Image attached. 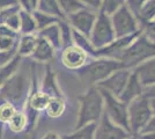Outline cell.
Returning a JSON list of instances; mask_svg holds the SVG:
<instances>
[{
	"mask_svg": "<svg viewBox=\"0 0 155 139\" xmlns=\"http://www.w3.org/2000/svg\"><path fill=\"white\" fill-rule=\"evenodd\" d=\"M148 99H149V107H150L152 115L155 116V98H148Z\"/></svg>",
	"mask_w": 155,
	"mask_h": 139,
	"instance_id": "ee69618b",
	"label": "cell"
},
{
	"mask_svg": "<svg viewBox=\"0 0 155 139\" xmlns=\"http://www.w3.org/2000/svg\"><path fill=\"white\" fill-rule=\"evenodd\" d=\"M37 9L43 12V13L50 14V15L57 18V19H60V20L66 19V16L59 7L57 0H38L37 1Z\"/></svg>",
	"mask_w": 155,
	"mask_h": 139,
	"instance_id": "e0dca14e",
	"label": "cell"
},
{
	"mask_svg": "<svg viewBox=\"0 0 155 139\" xmlns=\"http://www.w3.org/2000/svg\"><path fill=\"white\" fill-rule=\"evenodd\" d=\"M87 60V53L75 45L66 46L63 50L61 63L66 68L70 70H80L84 66Z\"/></svg>",
	"mask_w": 155,
	"mask_h": 139,
	"instance_id": "7c38bea8",
	"label": "cell"
},
{
	"mask_svg": "<svg viewBox=\"0 0 155 139\" xmlns=\"http://www.w3.org/2000/svg\"><path fill=\"white\" fill-rule=\"evenodd\" d=\"M139 139H155V133H140Z\"/></svg>",
	"mask_w": 155,
	"mask_h": 139,
	"instance_id": "7bdbcfd3",
	"label": "cell"
},
{
	"mask_svg": "<svg viewBox=\"0 0 155 139\" xmlns=\"http://www.w3.org/2000/svg\"><path fill=\"white\" fill-rule=\"evenodd\" d=\"M137 19L140 23L155 20V0H147L137 14Z\"/></svg>",
	"mask_w": 155,
	"mask_h": 139,
	"instance_id": "d4e9b609",
	"label": "cell"
},
{
	"mask_svg": "<svg viewBox=\"0 0 155 139\" xmlns=\"http://www.w3.org/2000/svg\"><path fill=\"white\" fill-rule=\"evenodd\" d=\"M27 122H28V118H27V116L25 114L16 113L12 117V119L9 121V129L13 132L19 133L26 127Z\"/></svg>",
	"mask_w": 155,
	"mask_h": 139,
	"instance_id": "f546056e",
	"label": "cell"
},
{
	"mask_svg": "<svg viewBox=\"0 0 155 139\" xmlns=\"http://www.w3.org/2000/svg\"><path fill=\"white\" fill-rule=\"evenodd\" d=\"M129 137V132L126 130L116 125L108 117V115L103 113L98 125H96L94 139H127Z\"/></svg>",
	"mask_w": 155,
	"mask_h": 139,
	"instance_id": "8fae6325",
	"label": "cell"
},
{
	"mask_svg": "<svg viewBox=\"0 0 155 139\" xmlns=\"http://www.w3.org/2000/svg\"><path fill=\"white\" fill-rule=\"evenodd\" d=\"M79 115H78L77 129H80L102 117L104 113V100L100 89L96 86H91L84 95L79 96Z\"/></svg>",
	"mask_w": 155,
	"mask_h": 139,
	"instance_id": "6da1fadb",
	"label": "cell"
},
{
	"mask_svg": "<svg viewBox=\"0 0 155 139\" xmlns=\"http://www.w3.org/2000/svg\"><path fill=\"white\" fill-rule=\"evenodd\" d=\"M21 64V57L16 55L11 61H8L6 65L0 67V86H2L9 78H12L16 71L19 70V66Z\"/></svg>",
	"mask_w": 155,
	"mask_h": 139,
	"instance_id": "d6986e66",
	"label": "cell"
},
{
	"mask_svg": "<svg viewBox=\"0 0 155 139\" xmlns=\"http://www.w3.org/2000/svg\"><path fill=\"white\" fill-rule=\"evenodd\" d=\"M56 49L46 40L37 36V45L31 57L37 61H49L53 59Z\"/></svg>",
	"mask_w": 155,
	"mask_h": 139,
	"instance_id": "9a60e30c",
	"label": "cell"
},
{
	"mask_svg": "<svg viewBox=\"0 0 155 139\" xmlns=\"http://www.w3.org/2000/svg\"><path fill=\"white\" fill-rule=\"evenodd\" d=\"M100 92L102 94L104 103H105V111L104 113L108 115V117L116 125L123 127L124 130H126L127 132H131L130 131V124H129L127 104H125L118 98L114 96L112 94L105 92L103 89H100Z\"/></svg>",
	"mask_w": 155,
	"mask_h": 139,
	"instance_id": "52a82bcc",
	"label": "cell"
},
{
	"mask_svg": "<svg viewBox=\"0 0 155 139\" xmlns=\"http://www.w3.org/2000/svg\"><path fill=\"white\" fill-rule=\"evenodd\" d=\"M16 48V38L0 36V51H11Z\"/></svg>",
	"mask_w": 155,
	"mask_h": 139,
	"instance_id": "d6a6232c",
	"label": "cell"
},
{
	"mask_svg": "<svg viewBox=\"0 0 155 139\" xmlns=\"http://www.w3.org/2000/svg\"><path fill=\"white\" fill-rule=\"evenodd\" d=\"M72 38H73V45L80 48L81 50H84L86 53H89L91 56L95 55V51L96 49L93 46L91 40L88 37H86L84 35L80 34L77 30H72Z\"/></svg>",
	"mask_w": 155,
	"mask_h": 139,
	"instance_id": "7402d4cb",
	"label": "cell"
},
{
	"mask_svg": "<svg viewBox=\"0 0 155 139\" xmlns=\"http://www.w3.org/2000/svg\"><path fill=\"white\" fill-rule=\"evenodd\" d=\"M155 57V44L148 41L142 33L119 55L117 60L123 65L124 68H136L143 61Z\"/></svg>",
	"mask_w": 155,
	"mask_h": 139,
	"instance_id": "7a4b0ae2",
	"label": "cell"
},
{
	"mask_svg": "<svg viewBox=\"0 0 155 139\" xmlns=\"http://www.w3.org/2000/svg\"><path fill=\"white\" fill-rule=\"evenodd\" d=\"M143 92H145V87L141 85V82H140V80H139L138 75L136 74V72L132 71L129 78V81H127L124 91L119 95L118 99L120 100L122 102H124L125 104H130L133 100H136L137 98L143 95Z\"/></svg>",
	"mask_w": 155,
	"mask_h": 139,
	"instance_id": "4fadbf2b",
	"label": "cell"
},
{
	"mask_svg": "<svg viewBox=\"0 0 155 139\" xmlns=\"http://www.w3.org/2000/svg\"><path fill=\"white\" fill-rule=\"evenodd\" d=\"M16 55H18V48L14 50H11V51H0V67L6 65Z\"/></svg>",
	"mask_w": 155,
	"mask_h": 139,
	"instance_id": "d590c367",
	"label": "cell"
},
{
	"mask_svg": "<svg viewBox=\"0 0 155 139\" xmlns=\"http://www.w3.org/2000/svg\"><path fill=\"white\" fill-rule=\"evenodd\" d=\"M32 16H34L35 22H36L37 30H42V29H44V28H46V27L52 26V25H56L57 21L59 20V19L54 18V16H52V15H50V14L43 13V12H41V11H38V9L32 12Z\"/></svg>",
	"mask_w": 155,
	"mask_h": 139,
	"instance_id": "cb8c5ba5",
	"label": "cell"
},
{
	"mask_svg": "<svg viewBox=\"0 0 155 139\" xmlns=\"http://www.w3.org/2000/svg\"><path fill=\"white\" fill-rule=\"evenodd\" d=\"M125 4H126V0H102L101 8L98 12H102V13L111 16Z\"/></svg>",
	"mask_w": 155,
	"mask_h": 139,
	"instance_id": "f1b7e54d",
	"label": "cell"
},
{
	"mask_svg": "<svg viewBox=\"0 0 155 139\" xmlns=\"http://www.w3.org/2000/svg\"><path fill=\"white\" fill-rule=\"evenodd\" d=\"M127 139H136V138H134V137H129Z\"/></svg>",
	"mask_w": 155,
	"mask_h": 139,
	"instance_id": "bcb514c9",
	"label": "cell"
},
{
	"mask_svg": "<svg viewBox=\"0 0 155 139\" xmlns=\"http://www.w3.org/2000/svg\"><path fill=\"white\" fill-rule=\"evenodd\" d=\"M28 93V82L23 73H15L7 80L0 89V94L4 99L12 103H20Z\"/></svg>",
	"mask_w": 155,
	"mask_h": 139,
	"instance_id": "ba28073f",
	"label": "cell"
},
{
	"mask_svg": "<svg viewBox=\"0 0 155 139\" xmlns=\"http://www.w3.org/2000/svg\"><path fill=\"white\" fill-rule=\"evenodd\" d=\"M21 11V9H20ZM5 25H6L7 27H9L12 30H14V31H19L20 29V15H19V12L18 13H14L12 14L8 19H7V21L5 22Z\"/></svg>",
	"mask_w": 155,
	"mask_h": 139,
	"instance_id": "836d02e7",
	"label": "cell"
},
{
	"mask_svg": "<svg viewBox=\"0 0 155 139\" xmlns=\"http://www.w3.org/2000/svg\"><path fill=\"white\" fill-rule=\"evenodd\" d=\"M51 100V96L48 95L46 93L44 92H35L30 96V99L28 101V104H29V108L32 111H39L42 109H46V107L49 104Z\"/></svg>",
	"mask_w": 155,
	"mask_h": 139,
	"instance_id": "44dd1931",
	"label": "cell"
},
{
	"mask_svg": "<svg viewBox=\"0 0 155 139\" xmlns=\"http://www.w3.org/2000/svg\"><path fill=\"white\" fill-rule=\"evenodd\" d=\"M0 36L18 38V31L12 30V29H11L9 27H7L6 25H1V26H0Z\"/></svg>",
	"mask_w": 155,
	"mask_h": 139,
	"instance_id": "74e56055",
	"label": "cell"
},
{
	"mask_svg": "<svg viewBox=\"0 0 155 139\" xmlns=\"http://www.w3.org/2000/svg\"><path fill=\"white\" fill-rule=\"evenodd\" d=\"M37 45V37L34 34L23 35L22 38L18 43V55L20 57L23 56H31Z\"/></svg>",
	"mask_w": 155,
	"mask_h": 139,
	"instance_id": "ac0fdd59",
	"label": "cell"
},
{
	"mask_svg": "<svg viewBox=\"0 0 155 139\" xmlns=\"http://www.w3.org/2000/svg\"><path fill=\"white\" fill-rule=\"evenodd\" d=\"M131 73H132L131 70L120 68V70L112 73L107 79L101 81L100 84H97L96 87L110 93V94H112L116 98H119V95L122 94V92H123L125 86H126V84H127V81H129Z\"/></svg>",
	"mask_w": 155,
	"mask_h": 139,
	"instance_id": "30bf717a",
	"label": "cell"
},
{
	"mask_svg": "<svg viewBox=\"0 0 155 139\" xmlns=\"http://www.w3.org/2000/svg\"><path fill=\"white\" fill-rule=\"evenodd\" d=\"M57 26H58L59 30H60V36H61V43L63 45L70 46L73 45V38H72V29L70 25H68V21L66 20H60L59 19L57 21Z\"/></svg>",
	"mask_w": 155,
	"mask_h": 139,
	"instance_id": "83f0119b",
	"label": "cell"
},
{
	"mask_svg": "<svg viewBox=\"0 0 155 139\" xmlns=\"http://www.w3.org/2000/svg\"><path fill=\"white\" fill-rule=\"evenodd\" d=\"M97 13L98 12H95V11L89 9V8H84L77 13L67 16L66 20L68 21V23H71L74 30H77L89 38L93 27H94L95 21H96Z\"/></svg>",
	"mask_w": 155,
	"mask_h": 139,
	"instance_id": "9c48e42d",
	"label": "cell"
},
{
	"mask_svg": "<svg viewBox=\"0 0 155 139\" xmlns=\"http://www.w3.org/2000/svg\"><path fill=\"white\" fill-rule=\"evenodd\" d=\"M143 95H146L147 98H155V85L150 87H146Z\"/></svg>",
	"mask_w": 155,
	"mask_h": 139,
	"instance_id": "60d3db41",
	"label": "cell"
},
{
	"mask_svg": "<svg viewBox=\"0 0 155 139\" xmlns=\"http://www.w3.org/2000/svg\"><path fill=\"white\" fill-rule=\"evenodd\" d=\"M127 111L130 131L133 133L141 132L149 119L153 117L149 107V99L146 95L137 98L130 104H127Z\"/></svg>",
	"mask_w": 155,
	"mask_h": 139,
	"instance_id": "277c9868",
	"label": "cell"
},
{
	"mask_svg": "<svg viewBox=\"0 0 155 139\" xmlns=\"http://www.w3.org/2000/svg\"><path fill=\"white\" fill-rule=\"evenodd\" d=\"M15 114L16 110L12 103H2L0 106V122H9Z\"/></svg>",
	"mask_w": 155,
	"mask_h": 139,
	"instance_id": "4dcf8cb0",
	"label": "cell"
},
{
	"mask_svg": "<svg viewBox=\"0 0 155 139\" xmlns=\"http://www.w3.org/2000/svg\"><path fill=\"white\" fill-rule=\"evenodd\" d=\"M38 36L48 41L54 49H58V48H60V46L63 45V43H61V36H60V30H59L57 23L46 27V28L42 29V30H39Z\"/></svg>",
	"mask_w": 155,
	"mask_h": 139,
	"instance_id": "2e32d148",
	"label": "cell"
},
{
	"mask_svg": "<svg viewBox=\"0 0 155 139\" xmlns=\"http://www.w3.org/2000/svg\"><path fill=\"white\" fill-rule=\"evenodd\" d=\"M57 1H58V5L61 12L64 13L66 18L86 8L79 0H57Z\"/></svg>",
	"mask_w": 155,
	"mask_h": 139,
	"instance_id": "484cf974",
	"label": "cell"
},
{
	"mask_svg": "<svg viewBox=\"0 0 155 139\" xmlns=\"http://www.w3.org/2000/svg\"><path fill=\"white\" fill-rule=\"evenodd\" d=\"M120 68L124 67L118 60L110 58H98L97 60H94L81 67L78 71V75L84 84L95 86Z\"/></svg>",
	"mask_w": 155,
	"mask_h": 139,
	"instance_id": "3957f363",
	"label": "cell"
},
{
	"mask_svg": "<svg viewBox=\"0 0 155 139\" xmlns=\"http://www.w3.org/2000/svg\"><path fill=\"white\" fill-rule=\"evenodd\" d=\"M19 15L20 30L22 31L23 35H29V34H32L34 31L37 30L35 19H34V16H32V14L30 12H27V11L21 8V11L19 12Z\"/></svg>",
	"mask_w": 155,
	"mask_h": 139,
	"instance_id": "ffe728a7",
	"label": "cell"
},
{
	"mask_svg": "<svg viewBox=\"0 0 155 139\" xmlns=\"http://www.w3.org/2000/svg\"><path fill=\"white\" fill-rule=\"evenodd\" d=\"M140 133H155V116L149 119V122L142 129V131Z\"/></svg>",
	"mask_w": 155,
	"mask_h": 139,
	"instance_id": "f35d334b",
	"label": "cell"
},
{
	"mask_svg": "<svg viewBox=\"0 0 155 139\" xmlns=\"http://www.w3.org/2000/svg\"><path fill=\"white\" fill-rule=\"evenodd\" d=\"M145 88L155 85V57L143 61L133 70Z\"/></svg>",
	"mask_w": 155,
	"mask_h": 139,
	"instance_id": "5bb4252c",
	"label": "cell"
},
{
	"mask_svg": "<svg viewBox=\"0 0 155 139\" xmlns=\"http://www.w3.org/2000/svg\"><path fill=\"white\" fill-rule=\"evenodd\" d=\"M65 109V103L64 100L60 99V98H51L49 104L46 107V113L48 115L52 117V118H56L61 116L64 113Z\"/></svg>",
	"mask_w": 155,
	"mask_h": 139,
	"instance_id": "4316f807",
	"label": "cell"
},
{
	"mask_svg": "<svg viewBox=\"0 0 155 139\" xmlns=\"http://www.w3.org/2000/svg\"><path fill=\"white\" fill-rule=\"evenodd\" d=\"M91 44L95 49H102L104 46L109 45L116 40L115 30L111 23V18L107 14L98 12L95 25L89 36Z\"/></svg>",
	"mask_w": 155,
	"mask_h": 139,
	"instance_id": "5b68a950",
	"label": "cell"
},
{
	"mask_svg": "<svg viewBox=\"0 0 155 139\" xmlns=\"http://www.w3.org/2000/svg\"><path fill=\"white\" fill-rule=\"evenodd\" d=\"M42 139H63L61 137H59L57 133H54V132H49V133H46L45 136L43 137Z\"/></svg>",
	"mask_w": 155,
	"mask_h": 139,
	"instance_id": "b9f144b4",
	"label": "cell"
},
{
	"mask_svg": "<svg viewBox=\"0 0 155 139\" xmlns=\"http://www.w3.org/2000/svg\"><path fill=\"white\" fill-rule=\"evenodd\" d=\"M147 0H126V6L130 8V11L134 14L137 16V14L139 13L140 8H141L145 4H146Z\"/></svg>",
	"mask_w": 155,
	"mask_h": 139,
	"instance_id": "e575fe53",
	"label": "cell"
},
{
	"mask_svg": "<svg viewBox=\"0 0 155 139\" xmlns=\"http://www.w3.org/2000/svg\"><path fill=\"white\" fill-rule=\"evenodd\" d=\"M110 18L116 38L129 36L140 30V22L126 5L120 7Z\"/></svg>",
	"mask_w": 155,
	"mask_h": 139,
	"instance_id": "8992f818",
	"label": "cell"
},
{
	"mask_svg": "<svg viewBox=\"0 0 155 139\" xmlns=\"http://www.w3.org/2000/svg\"><path fill=\"white\" fill-rule=\"evenodd\" d=\"M96 123H91L88 125H84L71 134H67L61 137L63 139H94L95 130H96Z\"/></svg>",
	"mask_w": 155,
	"mask_h": 139,
	"instance_id": "603a6c76",
	"label": "cell"
},
{
	"mask_svg": "<svg viewBox=\"0 0 155 139\" xmlns=\"http://www.w3.org/2000/svg\"><path fill=\"white\" fill-rule=\"evenodd\" d=\"M86 8H89L93 9L95 12H98L100 8H101V4H102V0H79Z\"/></svg>",
	"mask_w": 155,
	"mask_h": 139,
	"instance_id": "8d00e7d4",
	"label": "cell"
},
{
	"mask_svg": "<svg viewBox=\"0 0 155 139\" xmlns=\"http://www.w3.org/2000/svg\"><path fill=\"white\" fill-rule=\"evenodd\" d=\"M2 100H4V98H2L1 94H0V106H1V101H2Z\"/></svg>",
	"mask_w": 155,
	"mask_h": 139,
	"instance_id": "f6af8a7d",
	"label": "cell"
},
{
	"mask_svg": "<svg viewBox=\"0 0 155 139\" xmlns=\"http://www.w3.org/2000/svg\"><path fill=\"white\" fill-rule=\"evenodd\" d=\"M140 29H141L142 35L155 44V20L140 23Z\"/></svg>",
	"mask_w": 155,
	"mask_h": 139,
	"instance_id": "1f68e13d",
	"label": "cell"
},
{
	"mask_svg": "<svg viewBox=\"0 0 155 139\" xmlns=\"http://www.w3.org/2000/svg\"><path fill=\"white\" fill-rule=\"evenodd\" d=\"M16 5H18V0H0V11Z\"/></svg>",
	"mask_w": 155,
	"mask_h": 139,
	"instance_id": "ab89813d",
	"label": "cell"
}]
</instances>
